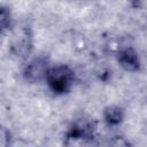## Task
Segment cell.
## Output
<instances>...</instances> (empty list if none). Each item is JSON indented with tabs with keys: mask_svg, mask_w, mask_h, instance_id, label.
Masks as SVG:
<instances>
[{
	"mask_svg": "<svg viewBox=\"0 0 147 147\" xmlns=\"http://www.w3.org/2000/svg\"><path fill=\"white\" fill-rule=\"evenodd\" d=\"M110 147H132L129 140H126L124 137L117 136L110 141Z\"/></svg>",
	"mask_w": 147,
	"mask_h": 147,
	"instance_id": "ba28073f",
	"label": "cell"
},
{
	"mask_svg": "<svg viewBox=\"0 0 147 147\" xmlns=\"http://www.w3.org/2000/svg\"><path fill=\"white\" fill-rule=\"evenodd\" d=\"M48 65L46 60H44L42 57H37L31 60L25 69H24V77L26 78V80L29 82H39L41 79H44L46 77V74L48 71Z\"/></svg>",
	"mask_w": 147,
	"mask_h": 147,
	"instance_id": "3957f363",
	"label": "cell"
},
{
	"mask_svg": "<svg viewBox=\"0 0 147 147\" xmlns=\"http://www.w3.org/2000/svg\"><path fill=\"white\" fill-rule=\"evenodd\" d=\"M123 118L122 110L117 107H109L105 111V119L110 125H117L121 123Z\"/></svg>",
	"mask_w": 147,
	"mask_h": 147,
	"instance_id": "8992f818",
	"label": "cell"
},
{
	"mask_svg": "<svg viewBox=\"0 0 147 147\" xmlns=\"http://www.w3.org/2000/svg\"><path fill=\"white\" fill-rule=\"evenodd\" d=\"M45 79L53 92L64 93L72 85L74 72L65 65H55L48 69Z\"/></svg>",
	"mask_w": 147,
	"mask_h": 147,
	"instance_id": "6da1fadb",
	"label": "cell"
},
{
	"mask_svg": "<svg viewBox=\"0 0 147 147\" xmlns=\"http://www.w3.org/2000/svg\"><path fill=\"white\" fill-rule=\"evenodd\" d=\"M93 136V127L86 121L76 123L65 138L67 147H87Z\"/></svg>",
	"mask_w": 147,
	"mask_h": 147,
	"instance_id": "7a4b0ae2",
	"label": "cell"
},
{
	"mask_svg": "<svg viewBox=\"0 0 147 147\" xmlns=\"http://www.w3.org/2000/svg\"><path fill=\"white\" fill-rule=\"evenodd\" d=\"M10 144V136H9V132L0 126V147H8Z\"/></svg>",
	"mask_w": 147,
	"mask_h": 147,
	"instance_id": "9c48e42d",
	"label": "cell"
},
{
	"mask_svg": "<svg viewBox=\"0 0 147 147\" xmlns=\"http://www.w3.org/2000/svg\"><path fill=\"white\" fill-rule=\"evenodd\" d=\"M10 25V13L6 7H0V33L6 31Z\"/></svg>",
	"mask_w": 147,
	"mask_h": 147,
	"instance_id": "52a82bcc",
	"label": "cell"
},
{
	"mask_svg": "<svg viewBox=\"0 0 147 147\" xmlns=\"http://www.w3.org/2000/svg\"><path fill=\"white\" fill-rule=\"evenodd\" d=\"M118 62L119 64L130 71H136L140 67V59L136 51L132 48H124L118 53Z\"/></svg>",
	"mask_w": 147,
	"mask_h": 147,
	"instance_id": "277c9868",
	"label": "cell"
},
{
	"mask_svg": "<svg viewBox=\"0 0 147 147\" xmlns=\"http://www.w3.org/2000/svg\"><path fill=\"white\" fill-rule=\"evenodd\" d=\"M30 37L28 36V32L25 30H20L18 32L13 34L11 38V47L15 54L18 56H24L29 53L30 46Z\"/></svg>",
	"mask_w": 147,
	"mask_h": 147,
	"instance_id": "5b68a950",
	"label": "cell"
}]
</instances>
